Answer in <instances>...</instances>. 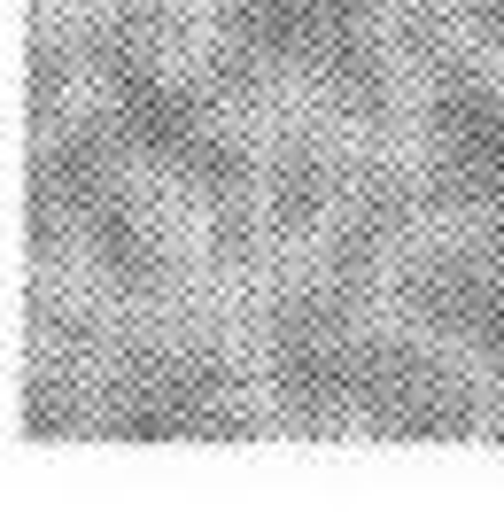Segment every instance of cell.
I'll return each instance as SVG.
<instances>
[{"label":"cell","mask_w":504,"mask_h":512,"mask_svg":"<svg viewBox=\"0 0 504 512\" xmlns=\"http://www.w3.org/2000/svg\"><path fill=\"white\" fill-rule=\"evenodd\" d=\"M101 435L117 443H249L241 373L210 342H140L109 357L101 381Z\"/></svg>","instance_id":"cell-2"},{"label":"cell","mask_w":504,"mask_h":512,"mask_svg":"<svg viewBox=\"0 0 504 512\" xmlns=\"http://www.w3.org/2000/svg\"><path fill=\"white\" fill-rule=\"evenodd\" d=\"M419 210H427V187H419V179L388 171V163L357 171V187H349L342 218H334V241H326V280H334L342 295H357V303H365V288L380 280L388 249L411 233V218H419Z\"/></svg>","instance_id":"cell-7"},{"label":"cell","mask_w":504,"mask_h":512,"mask_svg":"<svg viewBox=\"0 0 504 512\" xmlns=\"http://www.w3.org/2000/svg\"><path fill=\"white\" fill-rule=\"evenodd\" d=\"M78 249H86V264L101 272V288L125 295V303H148V295H163V280H171V256H163L156 218H148L125 187H101L94 202L78 210Z\"/></svg>","instance_id":"cell-8"},{"label":"cell","mask_w":504,"mask_h":512,"mask_svg":"<svg viewBox=\"0 0 504 512\" xmlns=\"http://www.w3.org/2000/svg\"><path fill=\"white\" fill-rule=\"evenodd\" d=\"M264 78H272V63H264L256 47H241V39H225V32H218V47L202 55V94L210 101H256Z\"/></svg>","instance_id":"cell-14"},{"label":"cell","mask_w":504,"mask_h":512,"mask_svg":"<svg viewBox=\"0 0 504 512\" xmlns=\"http://www.w3.org/2000/svg\"><path fill=\"white\" fill-rule=\"evenodd\" d=\"M156 0H125V8H109L86 39V63L101 78V109L117 117L125 132V148L140 163H156L171 171L179 187L202 194V210H218V202H249V148L241 140H225L210 117H202V101L210 94H187V86H171L156 70Z\"/></svg>","instance_id":"cell-1"},{"label":"cell","mask_w":504,"mask_h":512,"mask_svg":"<svg viewBox=\"0 0 504 512\" xmlns=\"http://www.w3.org/2000/svg\"><path fill=\"white\" fill-rule=\"evenodd\" d=\"M125 132H117V117L101 109V117H78L70 132H47L39 140V156H32V179L39 187H55L70 202V218L94 202L101 187H117V163H125Z\"/></svg>","instance_id":"cell-11"},{"label":"cell","mask_w":504,"mask_h":512,"mask_svg":"<svg viewBox=\"0 0 504 512\" xmlns=\"http://www.w3.org/2000/svg\"><path fill=\"white\" fill-rule=\"evenodd\" d=\"M256 210H264L272 241H303V233H318V225L342 210V171H334V156L318 148L311 132H287L280 148H272Z\"/></svg>","instance_id":"cell-10"},{"label":"cell","mask_w":504,"mask_h":512,"mask_svg":"<svg viewBox=\"0 0 504 512\" xmlns=\"http://www.w3.org/2000/svg\"><path fill=\"white\" fill-rule=\"evenodd\" d=\"M70 101V47L63 39H32V86H24V117H32V132H47L55 117H63Z\"/></svg>","instance_id":"cell-15"},{"label":"cell","mask_w":504,"mask_h":512,"mask_svg":"<svg viewBox=\"0 0 504 512\" xmlns=\"http://www.w3.org/2000/svg\"><path fill=\"white\" fill-rule=\"evenodd\" d=\"M404 55H411L419 70L450 63V32H442V16H435V8H411V16H404Z\"/></svg>","instance_id":"cell-16"},{"label":"cell","mask_w":504,"mask_h":512,"mask_svg":"<svg viewBox=\"0 0 504 512\" xmlns=\"http://www.w3.org/2000/svg\"><path fill=\"white\" fill-rule=\"evenodd\" d=\"M357 295L334 280L318 288H280L264 311V381L280 396V419L295 435H342L357 427Z\"/></svg>","instance_id":"cell-3"},{"label":"cell","mask_w":504,"mask_h":512,"mask_svg":"<svg viewBox=\"0 0 504 512\" xmlns=\"http://www.w3.org/2000/svg\"><path fill=\"white\" fill-rule=\"evenodd\" d=\"M396 311L435 342L504 381V225H473L466 241H435L396 272Z\"/></svg>","instance_id":"cell-5"},{"label":"cell","mask_w":504,"mask_h":512,"mask_svg":"<svg viewBox=\"0 0 504 512\" xmlns=\"http://www.w3.org/2000/svg\"><path fill=\"white\" fill-rule=\"evenodd\" d=\"M326 8H334V16H349V24H365V16H373V8H388V0H326Z\"/></svg>","instance_id":"cell-18"},{"label":"cell","mask_w":504,"mask_h":512,"mask_svg":"<svg viewBox=\"0 0 504 512\" xmlns=\"http://www.w3.org/2000/svg\"><path fill=\"white\" fill-rule=\"evenodd\" d=\"M481 388L411 334H365L357 350V427L380 443H466L481 435Z\"/></svg>","instance_id":"cell-6"},{"label":"cell","mask_w":504,"mask_h":512,"mask_svg":"<svg viewBox=\"0 0 504 512\" xmlns=\"http://www.w3.org/2000/svg\"><path fill=\"white\" fill-rule=\"evenodd\" d=\"M24 435H32V443H55V435H78V427H86V388H78V373H63V365H55V373H32V381H24Z\"/></svg>","instance_id":"cell-13"},{"label":"cell","mask_w":504,"mask_h":512,"mask_svg":"<svg viewBox=\"0 0 504 512\" xmlns=\"http://www.w3.org/2000/svg\"><path fill=\"white\" fill-rule=\"evenodd\" d=\"M458 8V32L481 47H504V0H450Z\"/></svg>","instance_id":"cell-17"},{"label":"cell","mask_w":504,"mask_h":512,"mask_svg":"<svg viewBox=\"0 0 504 512\" xmlns=\"http://www.w3.org/2000/svg\"><path fill=\"white\" fill-rule=\"evenodd\" d=\"M334 24H349V16H334L326 0H218V32L256 47L272 70H303L311 47L334 32Z\"/></svg>","instance_id":"cell-12"},{"label":"cell","mask_w":504,"mask_h":512,"mask_svg":"<svg viewBox=\"0 0 504 512\" xmlns=\"http://www.w3.org/2000/svg\"><path fill=\"white\" fill-rule=\"evenodd\" d=\"M318 94L342 109L349 125H388L396 117V63H388V47H380L365 24H334V32L311 47V63H303Z\"/></svg>","instance_id":"cell-9"},{"label":"cell","mask_w":504,"mask_h":512,"mask_svg":"<svg viewBox=\"0 0 504 512\" xmlns=\"http://www.w3.org/2000/svg\"><path fill=\"white\" fill-rule=\"evenodd\" d=\"M427 210L473 225H504V94L466 55L427 70Z\"/></svg>","instance_id":"cell-4"}]
</instances>
